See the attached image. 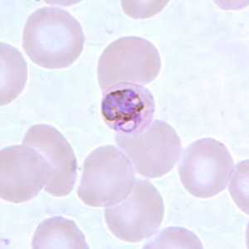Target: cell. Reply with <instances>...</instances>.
Listing matches in <instances>:
<instances>
[{
	"label": "cell",
	"instance_id": "obj_10",
	"mask_svg": "<svg viewBox=\"0 0 249 249\" xmlns=\"http://www.w3.org/2000/svg\"><path fill=\"white\" fill-rule=\"evenodd\" d=\"M32 247L34 249H89L76 223L61 216L47 218L37 226Z\"/></svg>",
	"mask_w": 249,
	"mask_h": 249
},
{
	"label": "cell",
	"instance_id": "obj_11",
	"mask_svg": "<svg viewBox=\"0 0 249 249\" xmlns=\"http://www.w3.org/2000/svg\"><path fill=\"white\" fill-rule=\"evenodd\" d=\"M1 106L9 104L23 91L28 79V64L17 48L1 43Z\"/></svg>",
	"mask_w": 249,
	"mask_h": 249
},
{
	"label": "cell",
	"instance_id": "obj_1",
	"mask_svg": "<svg viewBox=\"0 0 249 249\" xmlns=\"http://www.w3.org/2000/svg\"><path fill=\"white\" fill-rule=\"evenodd\" d=\"M85 36L72 15L57 7H43L26 22L23 48L33 62L48 69L67 68L80 57Z\"/></svg>",
	"mask_w": 249,
	"mask_h": 249
},
{
	"label": "cell",
	"instance_id": "obj_7",
	"mask_svg": "<svg viewBox=\"0 0 249 249\" xmlns=\"http://www.w3.org/2000/svg\"><path fill=\"white\" fill-rule=\"evenodd\" d=\"M51 168L35 148L12 145L0 151V196L20 204L35 198L51 178Z\"/></svg>",
	"mask_w": 249,
	"mask_h": 249
},
{
	"label": "cell",
	"instance_id": "obj_3",
	"mask_svg": "<svg viewBox=\"0 0 249 249\" xmlns=\"http://www.w3.org/2000/svg\"><path fill=\"white\" fill-rule=\"evenodd\" d=\"M161 68L157 48L148 40L124 37L114 41L100 57L97 75L102 93L122 83L145 85Z\"/></svg>",
	"mask_w": 249,
	"mask_h": 249
},
{
	"label": "cell",
	"instance_id": "obj_5",
	"mask_svg": "<svg viewBox=\"0 0 249 249\" xmlns=\"http://www.w3.org/2000/svg\"><path fill=\"white\" fill-rule=\"evenodd\" d=\"M233 169L228 148L213 138L193 142L185 149L178 166L180 181L196 198L217 196L226 188Z\"/></svg>",
	"mask_w": 249,
	"mask_h": 249
},
{
	"label": "cell",
	"instance_id": "obj_6",
	"mask_svg": "<svg viewBox=\"0 0 249 249\" xmlns=\"http://www.w3.org/2000/svg\"><path fill=\"white\" fill-rule=\"evenodd\" d=\"M116 142L136 172L145 178L165 176L181 154V142L176 130L167 122L158 120L138 135L116 133Z\"/></svg>",
	"mask_w": 249,
	"mask_h": 249
},
{
	"label": "cell",
	"instance_id": "obj_2",
	"mask_svg": "<svg viewBox=\"0 0 249 249\" xmlns=\"http://www.w3.org/2000/svg\"><path fill=\"white\" fill-rule=\"evenodd\" d=\"M135 181L127 156L114 145L101 146L86 159L77 196L88 206H111L130 195Z\"/></svg>",
	"mask_w": 249,
	"mask_h": 249
},
{
	"label": "cell",
	"instance_id": "obj_9",
	"mask_svg": "<svg viewBox=\"0 0 249 249\" xmlns=\"http://www.w3.org/2000/svg\"><path fill=\"white\" fill-rule=\"evenodd\" d=\"M23 144L35 148L51 168V178L45 191L54 197L68 196L77 179V162L71 144L60 131L49 124L33 125Z\"/></svg>",
	"mask_w": 249,
	"mask_h": 249
},
{
	"label": "cell",
	"instance_id": "obj_4",
	"mask_svg": "<svg viewBox=\"0 0 249 249\" xmlns=\"http://www.w3.org/2000/svg\"><path fill=\"white\" fill-rule=\"evenodd\" d=\"M164 214L161 195L144 179H136L126 198L105 210L110 232L128 243H138L153 236L161 225Z\"/></svg>",
	"mask_w": 249,
	"mask_h": 249
},
{
	"label": "cell",
	"instance_id": "obj_12",
	"mask_svg": "<svg viewBox=\"0 0 249 249\" xmlns=\"http://www.w3.org/2000/svg\"><path fill=\"white\" fill-rule=\"evenodd\" d=\"M144 249H203L197 235L184 228H166Z\"/></svg>",
	"mask_w": 249,
	"mask_h": 249
},
{
	"label": "cell",
	"instance_id": "obj_8",
	"mask_svg": "<svg viewBox=\"0 0 249 249\" xmlns=\"http://www.w3.org/2000/svg\"><path fill=\"white\" fill-rule=\"evenodd\" d=\"M155 110L153 95L143 85L122 83L103 93L102 118L117 133H142L151 124Z\"/></svg>",
	"mask_w": 249,
	"mask_h": 249
}]
</instances>
